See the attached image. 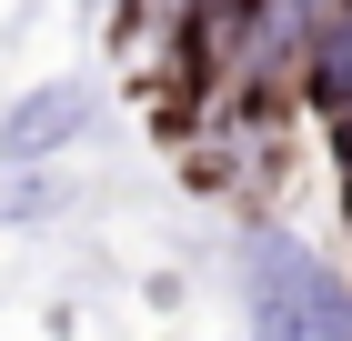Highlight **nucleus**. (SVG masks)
I'll return each mask as SVG.
<instances>
[{"label":"nucleus","mask_w":352,"mask_h":341,"mask_svg":"<svg viewBox=\"0 0 352 341\" xmlns=\"http://www.w3.org/2000/svg\"><path fill=\"white\" fill-rule=\"evenodd\" d=\"M332 171H342V191H352V110L332 121Z\"/></svg>","instance_id":"5"},{"label":"nucleus","mask_w":352,"mask_h":341,"mask_svg":"<svg viewBox=\"0 0 352 341\" xmlns=\"http://www.w3.org/2000/svg\"><path fill=\"white\" fill-rule=\"evenodd\" d=\"M242 291H252V311H282L302 341H352V281L292 231H252Z\"/></svg>","instance_id":"1"},{"label":"nucleus","mask_w":352,"mask_h":341,"mask_svg":"<svg viewBox=\"0 0 352 341\" xmlns=\"http://www.w3.org/2000/svg\"><path fill=\"white\" fill-rule=\"evenodd\" d=\"M302 101L322 110V121H342L352 110V0L322 21V40H312V60H302Z\"/></svg>","instance_id":"3"},{"label":"nucleus","mask_w":352,"mask_h":341,"mask_svg":"<svg viewBox=\"0 0 352 341\" xmlns=\"http://www.w3.org/2000/svg\"><path fill=\"white\" fill-rule=\"evenodd\" d=\"M51 201V181H0V211H41Z\"/></svg>","instance_id":"4"},{"label":"nucleus","mask_w":352,"mask_h":341,"mask_svg":"<svg viewBox=\"0 0 352 341\" xmlns=\"http://www.w3.org/2000/svg\"><path fill=\"white\" fill-rule=\"evenodd\" d=\"M81 131H91V91L81 80H41V91H21L10 121H0V161H10V171H41V161H60Z\"/></svg>","instance_id":"2"}]
</instances>
